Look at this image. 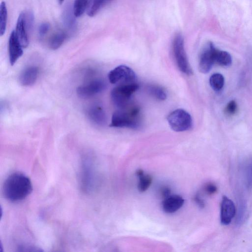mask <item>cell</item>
<instances>
[{"label": "cell", "mask_w": 252, "mask_h": 252, "mask_svg": "<svg viewBox=\"0 0 252 252\" xmlns=\"http://www.w3.org/2000/svg\"><path fill=\"white\" fill-rule=\"evenodd\" d=\"M232 62L231 57L230 54L224 51L217 50L215 57V63L222 65L228 66Z\"/></svg>", "instance_id": "19"}, {"label": "cell", "mask_w": 252, "mask_h": 252, "mask_svg": "<svg viewBox=\"0 0 252 252\" xmlns=\"http://www.w3.org/2000/svg\"><path fill=\"white\" fill-rule=\"evenodd\" d=\"M139 88L136 83L121 84L114 88L111 91V97L113 103L119 108L129 104L132 94Z\"/></svg>", "instance_id": "4"}, {"label": "cell", "mask_w": 252, "mask_h": 252, "mask_svg": "<svg viewBox=\"0 0 252 252\" xmlns=\"http://www.w3.org/2000/svg\"><path fill=\"white\" fill-rule=\"evenodd\" d=\"M138 189L141 192H145L152 184V177L150 175L144 174V173L138 176Z\"/></svg>", "instance_id": "23"}, {"label": "cell", "mask_w": 252, "mask_h": 252, "mask_svg": "<svg viewBox=\"0 0 252 252\" xmlns=\"http://www.w3.org/2000/svg\"><path fill=\"white\" fill-rule=\"evenodd\" d=\"M112 0H92L87 14L90 17H94L104 6Z\"/></svg>", "instance_id": "17"}, {"label": "cell", "mask_w": 252, "mask_h": 252, "mask_svg": "<svg viewBox=\"0 0 252 252\" xmlns=\"http://www.w3.org/2000/svg\"><path fill=\"white\" fill-rule=\"evenodd\" d=\"M162 197L165 198L170 195L171 189L167 187H162L160 190Z\"/></svg>", "instance_id": "27"}, {"label": "cell", "mask_w": 252, "mask_h": 252, "mask_svg": "<svg viewBox=\"0 0 252 252\" xmlns=\"http://www.w3.org/2000/svg\"><path fill=\"white\" fill-rule=\"evenodd\" d=\"M106 88L105 82L101 79H95L86 84L79 86L77 94L81 98H88L103 91Z\"/></svg>", "instance_id": "9"}, {"label": "cell", "mask_w": 252, "mask_h": 252, "mask_svg": "<svg viewBox=\"0 0 252 252\" xmlns=\"http://www.w3.org/2000/svg\"><path fill=\"white\" fill-rule=\"evenodd\" d=\"M184 201L183 197L179 195H170L162 201V209L166 213H173L183 206Z\"/></svg>", "instance_id": "13"}, {"label": "cell", "mask_w": 252, "mask_h": 252, "mask_svg": "<svg viewBox=\"0 0 252 252\" xmlns=\"http://www.w3.org/2000/svg\"><path fill=\"white\" fill-rule=\"evenodd\" d=\"M172 51L175 62L180 71L186 75H191L193 72L185 49L184 38L180 33L174 36L172 42Z\"/></svg>", "instance_id": "3"}, {"label": "cell", "mask_w": 252, "mask_h": 252, "mask_svg": "<svg viewBox=\"0 0 252 252\" xmlns=\"http://www.w3.org/2000/svg\"><path fill=\"white\" fill-rule=\"evenodd\" d=\"M236 214L233 202L226 196H223L220 204V219L223 225L229 224Z\"/></svg>", "instance_id": "10"}, {"label": "cell", "mask_w": 252, "mask_h": 252, "mask_svg": "<svg viewBox=\"0 0 252 252\" xmlns=\"http://www.w3.org/2000/svg\"><path fill=\"white\" fill-rule=\"evenodd\" d=\"M94 163L93 158L87 156L82 161L80 178L82 189L85 191L93 190L94 186Z\"/></svg>", "instance_id": "6"}, {"label": "cell", "mask_w": 252, "mask_h": 252, "mask_svg": "<svg viewBox=\"0 0 252 252\" xmlns=\"http://www.w3.org/2000/svg\"><path fill=\"white\" fill-rule=\"evenodd\" d=\"M204 190L208 194H212L216 192L217 187L212 183H208L205 186Z\"/></svg>", "instance_id": "26"}, {"label": "cell", "mask_w": 252, "mask_h": 252, "mask_svg": "<svg viewBox=\"0 0 252 252\" xmlns=\"http://www.w3.org/2000/svg\"><path fill=\"white\" fill-rule=\"evenodd\" d=\"M142 120L141 110L135 105H127L119 108L112 117L111 127H127L137 129L142 126Z\"/></svg>", "instance_id": "2"}, {"label": "cell", "mask_w": 252, "mask_h": 252, "mask_svg": "<svg viewBox=\"0 0 252 252\" xmlns=\"http://www.w3.org/2000/svg\"><path fill=\"white\" fill-rule=\"evenodd\" d=\"M90 0H75L73 5V12L75 17L81 16L86 11Z\"/></svg>", "instance_id": "21"}, {"label": "cell", "mask_w": 252, "mask_h": 252, "mask_svg": "<svg viewBox=\"0 0 252 252\" xmlns=\"http://www.w3.org/2000/svg\"><path fill=\"white\" fill-rule=\"evenodd\" d=\"M224 82L223 76L220 73H215L210 78V84L216 91H219L222 88Z\"/></svg>", "instance_id": "22"}, {"label": "cell", "mask_w": 252, "mask_h": 252, "mask_svg": "<svg viewBox=\"0 0 252 252\" xmlns=\"http://www.w3.org/2000/svg\"><path fill=\"white\" fill-rule=\"evenodd\" d=\"M66 33L62 31L55 32L50 38L48 42L49 48L52 50L59 49L67 38Z\"/></svg>", "instance_id": "16"}, {"label": "cell", "mask_w": 252, "mask_h": 252, "mask_svg": "<svg viewBox=\"0 0 252 252\" xmlns=\"http://www.w3.org/2000/svg\"><path fill=\"white\" fill-rule=\"evenodd\" d=\"M57 0L58 1L59 3H60V4H62L64 0Z\"/></svg>", "instance_id": "30"}, {"label": "cell", "mask_w": 252, "mask_h": 252, "mask_svg": "<svg viewBox=\"0 0 252 252\" xmlns=\"http://www.w3.org/2000/svg\"><path fill=\"white\" fill-rule=\"evenodd\" d=\"M194 200L196 203L200 207L203 208L205 206L204 200L199 196V195L196 194L194 197Z\"/></svg>", "instance_id": "28"}, {"label": "cell", "mask_w": 252, "mask_h": 252, "mask_svg": "<svg viewBox=\"0 0 252 252\" xmlns=\"http://www.w3.org/2000/svg\"><path fill=\"white\" fill-rule=\"evenodd\" d=\"M23 47L19 41L15 30L11 32L8 39L9 62L13 65L23 54Z\"/></svg>", "instance_id": "11"}, {"label": "cell", "mask_w": 252, "mask_h": 252, "mask_svg": "<svg viewBox=\"0 0 252 252\" xmlns=\"http://www.w3.org/2000/svg\"><path fill=\"white\" fill-rule=\"evenodd\" d=\"M38 68L35 66L25 68L19 76L20 83L24 86H29L33 84L38 75Z\"/></svg>", "instance_id": "15"}, {"label": "cell", "mask_w": 252, "mask_h": 252, "mask_svg": "<svg viewBox=\"0 0 252 252\" xmlns=\"http://www.w3.org/2000/svg\"><path fill=\"white\" fill-rule=\"evenodd\" d=\"M15 31L23 48L27 47L29 44L28 36L29 30L26 23L24 12H22L18 16Z\"/></svg>", "instance_id": "12"}, {"label": "cell", "mask_w": 252, "mask_h": 252, "mask_svg": "<svg viewBox=\"0 0 252 252\" xmlns=\"http://www.w3.org/2000/svg\"><path fill=\"white\" fill-rule=\"evenodd\" d=\"M89 119L98 126H103L106 124V115L102 107L97 104L91 106L87 111Z\"/></svg>", "instance_id": "14"}, {"label": "cell", "mask_w": 252, "mask_h": 252, "mask_svg": "<svg viewBox=\"0 0 252 252\" xmlns=\"http://www.w3.org/2000/svg\"><path fill=\"white\" fill-rule=\"evenodd\" d=\"M108 79L112 84L122 82V84L134 83L136 75L133 70L127 66L121 65L110 71Z\"/></svg>", "instance_id": "7"}, {"label": "cell", "mask_w": 252, "mask_h": 252, "mask_svg": "<svg viewBox=\"0 0 252 252\" xmlns=\"http://www.w3.org/2000/svg\"><path fill=\"white\" fill-rule=\"evenodd\" d=\"M7 20V10L6 3L2 1L0 5V34L2 36L5 32Z\"/></svg>", "instance_id": "18"}, {"label": "cell", "mask_w": 252, "mask_h": 252, "mask_svg": "<svg viewBox=\"0 0 252 252\" xmlns=\"http://www.w3.org/2000/svg\"><path fill=\"white\" fill-rule=\"evenodd\" d=\"M217 49L212 42H209L203 48L199 59V69L204 73L208 72L215 63Z\"/></svg>", "instance_id": "8"}, {"label": "cell", "mask_w": 252, "mask_h": 252, "mask_svg": "<svg viewBox=\"0 0 252 252\" xmlns=\"http://www.w3.org/2000/svg\"><path fill=\"white\" fill-rule=\"evenodd\" d=\"M250 173L251 179H252V166L251 167V168H250Z\"/></svg>", "instance_id": "29"}, {"label": "cell", "mask_w": 252, "mask_h": 252, "mask_svg": "<svg viewBox=\"0 0 252 252\" xmlns=\"http://www.w3.org/2000/svg\"><path fill=\"white\" fill-rule=\"evenodd\" d=\"M237 109V104L234 100L230 101L225 108V112L228 115L234 114Z\"/></svg>", "instance_id": "25"}, {"label": "cell", "mask_w": 252, "mask_h": 252, "mask_svg": "<svg viewBox=\"0 0 252 252\" xmlns=\"http://www.w3.org/2000/svg\"><path fill=\"white\" fill-rule=\"evenodd\" d=\"M32 190L30 179L19 172L9 175L4 180L2 188L4 197L11 202L24 200L31 193Z\"/></svg>", "instance_id": "1"}, {"label": "cell", "mask_w": 252, "mask_h": 252, "mask_svg": "<svg viewBox=\"0 0 252 252\" xmlns=\"http://www.w3.org/2000/svg\"><path fill=\"white\" fill-rule=\"evenodd\" d=\"M170 127L175 131L188 130L192 126V120L190 114L186 111L178 109L171 112L167 117Z\"/></svg>", "instance_id": "5"}, {"label": "cell", "mask_w": 252, "mask_h": 252, "mask_svg": "<svg viewBox=\"0 0 252 252\" xmlns=\"http://www.w3.org/2000/svg\"><path fill=\"white\" fill-rule=\"evenodd\" d=\"M147 89L150 94L158 100H164L167 97L165 90L160 86L152 85L149 86Z\"/></svg>", "instance_id": "20"}, {"label": "cell", "mask_w": 252, "mask_h": 252, "mask_svg": "<svg viewBox=\"0 0 252 252\" xmlns=\"http://www.w3.org/2000/svg\"><path fill=\"white\" fill-rule=\"evenodd\" d=\"M50 28V25L47 22L41 23L39 26L38 32L40 37H43L49 32Z\"/></svg>", "instance_id": "24"}]
</instances>
